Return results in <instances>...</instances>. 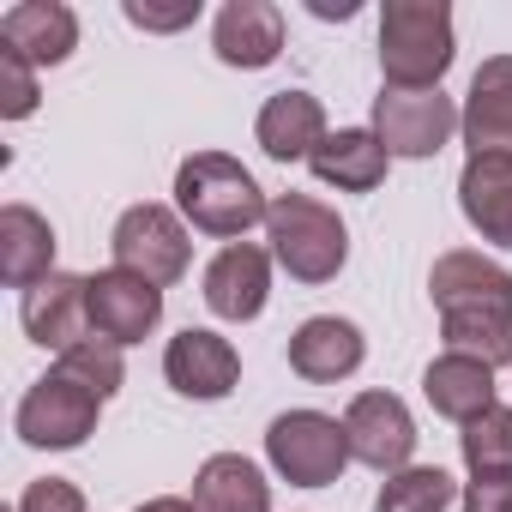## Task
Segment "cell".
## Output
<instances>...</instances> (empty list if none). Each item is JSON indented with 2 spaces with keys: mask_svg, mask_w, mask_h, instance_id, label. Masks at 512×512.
<instances>
[{
  "mask_svg": "<svg viewBox=\"0 0 512 512\" xmlns=\"http://www.w3.org/2000/svg\"><path fill=\"white\" fill-rule=\"evenodd\" d=\"M211 49L223 67H241V73H260L284 55V13L272 0H229L211 25Z\"/></svg>",
  "mask_w": 512,
  "mask_h": 512,
  "instance_id": "9a60e30c",
  "label": "cell"
},
{
  "mask_svg": "<svg viewBox=\"0 0 512 512\" xmlns=\"http://www.w3.org/2000/svg\"><path fill=\"white\" fill-rule=\"evenodd\" d=\"M308 13L314 19H356L362 7H356V0H308Z\"/></svg>",
  "mask_w": 512,
  "mask_h": 512,
  "instance_id": "4dcf8cb0",
  "label": "cell"
},
{
  "mask_svg": "<svg viewBox=\"0 0 512 512\" xmlns=\"http://www.w3.org/2000/svg\"><path fill=\"white\" fill-rule=\"evenodd\" d=\"M253 139H260V151H266L272 163H308L314 145L326 139V109H320V97H308V91H278V97H266L260 121H253Z\"/></svg>",
  "mask_w": 512,
  "mask_h": 512,
  "instance_id": "ac0fdd59",
  "label": "cell"
},
{
  "mask_svg": "<svg viewBox=\"0 0 512 512\" xmlns=\"http://www.w3.org/2000/svg\"><path fill=\"white\" fill-rule=\"evenodd\" d=\"M31 109H37V67H31L19 49L0 43V115H7V121H25Z\"/></svg>",
  "mask_w": 512,
  "mask_h": 512,
  "instance_id": "4316f807",
  "label": "cell"
},
{
  "mask_svg": "<svg viewBox=\"0 0 512 512\" xmlns=\"http://www.w3.org/2000/svg\"><path fill=\"white\" fill-rule=\"evenodd\" d=\"M458 452H464V470L470 476H512V410L494 404L476 422H464Z\"/></svg>",
  "mask_w": 512,
  "mask_h": 512,
  "instance_id": "cb8c5ba5",
  "label": "cell"
},
{
  "mask_svg": "<svg viewBox=\"0 0 512 512\" xmlns=\"http://www.w3.org/2000/svg\"><path fill=\"white\" fill-rule=\"evenodd\" d=\"M458 205L482 241L512 253V157H470L458 175Z\"/></svg>",
  "mask_w": 512,
  "mask_h": 512,
  "instance_id": "ffe728a7",
  "label": "cell"
},
{
  "mask_svg": "<svg viewBox=\"0 0 512 512\" xmlns=\"http://www.w3.org/2000/svg\"><path fill=\"white\" fill-rule=\"evenodd\" d=\"M428 296L440 308L446 350L476 356L488 368L512 362V272L506 266H494L488 253L452 247L428 272Z\"/></svg>",
  "mask_w": 512,
  "mask_h": 512,
  "instance_id": "6da1fadb",
  "label": "cell"
},
{
  "mask_svg": "<svg viewBox=\"0 0 512 512\" xmlns=\"http://www.w3.org/2000/svg\"><path fill=\"white\" fill-rule=\"evenodd\" d=\"M272 296V253L253 241H229L217 260L205 266V308L217 320H260Z\"/></svg>",
  "mask_w": 512,
  "mask_h": 512,
  "instance_id": "4fadbf2b",
  "label": "cell"
},
{
  "mask_svg": "<svg viewBox=\"0 0 512 512\" xmlns=\"http://www.w3.org/2000/svg\"><path fill=\"white\" fill-rule=\"evenodd\" d=\"M386 145L374 139V127H338V133H326L320 145H314V157H308V169L326 181V187H338V193H374L380 181H386Z\"/></svg>",
  "mask_w": 512,
  "mask_h": 512,
  "instance_id": "d6986e66",
  "label": "cell"
},
{
  "mask_svg": "<svg viewBox=\"0 0 512 512\" xmlns=\"http://www.w3.org/2000/svg\"><path fill=\"white\" fill-rule=\"evenodd\" d=\"M452 494L458 488H452V476L440 464H410V470H398V476L380 482L374 512H446Z\"/></svg>",
  "mask_w": 512,
  "mask_h": 512,
  "instance_id": "d4e9b609",
  "label": "cell"
},
{
  "mask_svg": "<svg viewBox=\"0 0 512 512\" xmlns=\"http://www.w3.org/2000/svg\"><path fill=\"white\" fill-rule=\"evenodd\" d=\"M266 241H272V260L296 284H332L350 260L344 217L332 205H320L314 193H278L266 211Z\"/></svg>",
  "mask_w": 512,
  "mask_h": 512,
  "instance_id": "277c9868",
  "label": "cell"
},
{
  "mask_svg": "<svg viewBox=\"0 0 512 512\" xmlns=\"http://www.w3.org/2000/svg\"><path fill=\"white\" fill-rule=\"evenodd\" d=\"M266 458L290 488H332L350 470V434L326 410H284L266 428Z\"/></svg>",
  "mask_w": 512,
  "mask_h": 512,
  "instance_id": "5b68a950",
  "label": "cell"
},
{
  "mask_svg": "<svg viewBox=\"0 0 512 512\" xmlns=\"http://www.w3.org/2000/svg\"><path fill=\"white\" fill-rule=\"evenodd\" d=\"M139 31H187L199 19V0H175V7H151V0H127L121 7Z\"/></svg>",
  "mask_w": 512,
  "mask_h": 512,
  "instance_id": "f1b7e54d",
  "label": "cell"
},
{
  "mask_svg": "<svg viewBox=\"0 0 512 512\" xmlns=\"http://www.w3.org/2000/svg\"><path fill=\"white\" fill-rule=\"evenodd\" d=\"M422 398L434 404V416L446 422H476L482 410H494V368L476 362V356H434L428 374H422Z\"/></svg>",
  "mask_w": 512,
  "mask_h": 512,
  "instance_id": "7402d4cb",
  "label": "cell"
},
{
  "mask_svg": "<svg viewBox=\"0 0 512 512\" xmlns=\"http://www.w3.org/2000/svg\"><path fill=\"white\" fill-rule=\"evenodd\" d=\"M193 506L199 512H272V482L260 476V464H253V458L217 452L193 476Z\"/></svg>",
  "mask_w": 512,
  "mask_h": 512,
  "instance_id": "603a6c76",
  "label": "cell"
},
{
  "mask_svg": "<svg viewBox=\"0 0 512 512\" xmlns=\"http://www.w3.org/2000/svg\"><path fill=\"white\" fill-rule=\"evenodd\" d=\"M464 512H512V476H476L464 488Z\"/></svg>",
  "mask_w": 512,
  "mask_h": 512,
  "instance_id": "f546056e",
  "label": "cell"
},
{
  "mask_svg": "<svg viewBox=\"0 0 512 512\" xmlns=\"http://www.w3.org/2000/svg\"><path fill=\"white\" fill-rule=\"evenodd\" d=\"M458 133L470 157H512V55H488L464 91Z\"/></svg>",
  "mask_w": 512,
  "mask_h": 512,
  "instance_id": "5bb4252c",
  "label": "cell"
},
{
  "mask_svg": "<svg viewBox=\"0 0 512 512\" xmlns=\"http://www.w3.org/2000/svg\"><path fill=\"white\" fill-rule=\"evenodd\" d=\"M452 55H458V43H452L446 0H386V13H380L386 91H440Z\"/></svg>",
  "mask_w": 512,
  "mask_h": 512,
  "instance_id": "3957f363",
  "label": "cell"
},
{
  "mask_svg": "<svg viewBox=\"0 0 512 512\" xmlns=\"http://www.w3.org/2000/svg\"><path fill=\"white\" fill-rule=\"evenodd\" d=\"M0 43L19 49L31 67H61L79 49V19L61 0H19L0 13Z\"/></svg>",
  "mask_w": 512,
  "mask_h": 512,
  "instance_id": "2e32d148",
  "label": "cell"
},
{
  "mask_svg": "<svg viewBox=\"0 0 512 512\" xmlns=\"http://www.w3.org/2000/svg\"><path fill=\"white\" fill-rule=\"evenodd\" d=\"M61 374L79 380V386L97 392V398H115L121 380H127V362H121V344H109V338H85L79 350L61 356Z\"/></svg>",
  "mask_w": 512,
  "mask_h": 512,
  "instance_id": "484cf974",
  "label": "cell"
},
{
  "mask_svg": "<svg viewBox=\"0 0 512 512\" xmlns=\"http://www.w3.org/2000/svg\"><path fill=\"white\" fill-rule=\"evenodd\" d=\"M344 434H350V458L380 470V476H398L410 470V452H416V416L398 392H356L350 410H344Z\"/></svg>",
  "mask_w": 512,
  "mask_h": 512,
  "instance_id": "ba28073f",
  "label": "cell"
},
{
  "mask_svg": "<svg viewBox=\"0 0 512 512\" xmlns=\"http://www.w3.org/2000/svg\"><path fill=\"white\" fill-rule=\"evenodd\" d=\"M109 247H115V266L121 272H133V278H145L157 290L181 284L187 266H193L187 223L169 205H127L121 223H115V235H109Z\"/></svg>",
  "mask_w": 512,
  "mask_h": 512,
  "instance_id": "8992f818",
  "label": "cell"
},
{
  "mask_svg": "<svg viewBox=\"0 0 512 512\" xmlns=\"http://www.w3.org/2000/svg\"><path fill=\"white\" fill-rule=\"evenodd\" d=\"M97 416H103V398L85 392L79 380H67V374L55 368V374H43V380L19 398L13 428H19V440L37 446V452H73V446H85V440L97 434Z\"/></svg>",
  "mask_w": 512,
  "mask_h": 512,
  "instance_id": "52a82bcc",
  "label": "cell"
},
{
  "mask_svg": "<svg viewBox=\"0 0 512 512\" xmlns=\"http://www.w3.org/2000/svg\"><path fill=\"white\" fill-rule=\"evenodd\" d=\"M157 320H163V290L157 284H145V278H133L121 266L91 272V332L97 338H109V344L127 350V344L151 338Z\"/></svg>",
  "mask_w": 512,
  "mask_h": 512,
  "instance_id": "7c38bea8",
  "label": "cell"
},
{
  "mask_svg": "<svg viewBox=\"0 0 512 512\" xmlns=\"http://www.w3.org/2000/svg\"><path fill=\"white\" fill-rule=\"evenodd\" d=\"M0 278L13 290H37L43 278H55V229L43 211L31 205L0 211Z\"/></svg>",
  "mask_w": 512,
  "mask_h": 512,
  "instance_id": "44dd1931",
  "label": "cell"
},
{
  "mask_svg": "<svg viewBox=\"0 0 512 512\" xmlns=\"http://www.w3.org/2000/svg\"><path fill=\"white\" fill-rule=\"evenodd\" d=\"M19 326H25V338L43 344V350H61V356L79 350L85 338H97V332H91V278H73V272L43 278L37 290H25Z\"/></svg>",
  "mask_w": 512,
  "mask_h": 512,
  "instance_id": "30bf717a",
  "label": "cell"
},
{
  "mask_svg": "<svg viewBox=\"0 0 512 512\" xmlns=\"http://www.w3.org/2000/svg\"><path fill=\"white\" fill-rule=\"evenodd\" d=\"M19 512H85V494H79L67 476H37V482L19 494Z\"/></svg>",
  "mask_w": 512,
  "mask_h": 512,
  "instance_id": "83f0119b",
  "label": "cell"
},
{
  "mask_svg": "<svg viewBox=\"0 0 512 512\" xmlns=\"http://www.w3.org/2000/svg\"><path fill=\"white\" fill-rule=\"evenodd\" d=\"M175 205H181V217L193 229H205L217 241H241L253 223H266V211H272L260 181H253L229 151H193L175 169Z\"/></svg>",
  "mask_w": 512,
  "mask_h": 512,
  "instance_id": "7a4b0ae2",
  "label": "cell"
},
{
  "mask_svg": "<svg viewBox=\"0 0 512 512\" xmlns=\"http://www.w3.org/2000/svg\"><path fill=\"white\" fill-rule=\"evenodd\" d=\"M362 356H368L362 332H356L350 320H338V314H314V320H302L296 338H290V368H296L302 380H314V386L350 380V374L362 368Z\"/></svg>",
  "mask_w": 512,
  "mask_h": 512,
  "instance_id": "e0dca14e",
  "label": "cell"
},
{
  "mask_svg": "<svg viewBox=\"0 0 512 512\" xmlns=\"http://www.w3.org/2000/svg\"><path fill=\"white\" fill-rule=\"evenodd\" d=\"M139 512H199L193 500H181V494H157V500H145Z\"/></svg>",
  "mask_w": 512,
  "mask_h": 512,
  "instance_id": "1f68e13d",
  "label": "cell"
},
{
  "mask_svg": "<svg viewBox=\"0 0 512 512\" xmlns=\"http://www.w3.org/2000/svg\"><path fill=\"white\" fill-rule=\"evenodd\" d=\"M458 133V109L440 91H380L374 97V139L386 157H434Z\"/></svg>",
  "mask_w": 512,
  "mask_h": 512,
  "instance_id": "9c48e42d",
  "label": "cell"
},
{
  "mask_svg": "<svg viewBox=\"0 0 512 512\" xmlns=\"http://www.w3.org/2000/svg\"><path fill=\"white\" fill-rule=\"evenodd\" d=\"M163 380H169L181 398L217 404V398L235 392V380H241V356H235L229 338H217V332H205V326H187V332H175L169 350H163Z\"/></svg>",
  "mask_w": 512,
  "mask_h": 512,
  "instance_id": "8fae6325",
  "label": "cell"
}]
</instances>
